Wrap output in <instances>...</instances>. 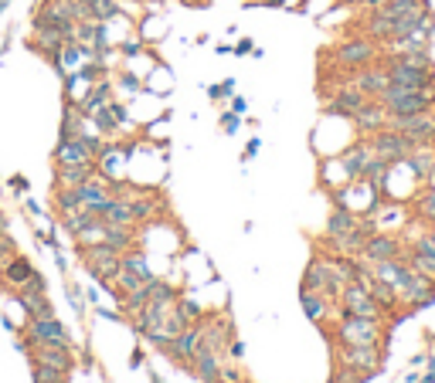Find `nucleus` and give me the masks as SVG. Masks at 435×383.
<instances>
[{"label":"nucleus","mask_w":435,"mask_h":383,"mask_svg":"<svg viewBox=\"0 0 435 383\" xmlns=\"http://www.w3.org/2000/svg\"><path fill=\"white\" fill-rule=\"evenodd\" d=\"M377 102L388 109V116H415V112H429L435 109V85L432 89H402V85H388L377 95Z\"/></svg>","instance_id":"f257e3e1"},{"label":"nucleus","mask_w":435,"mask_h":383,"mask_svg":"<svg viewBox=\"0 0 435 383\" xmlns=\"http://www.w3.org/2000/svg\"><path fill=\"white\" fill-rule=\"evenodd\" d=\"M388 129L412 139V146H435V109L415 116H388Z\"/></svg>","instance_id":"f03ea898"},{"label":"nucleus","mask_w":435,"mask_h":383,"mask_svg":"<svg viewBox=\"0 0 435 383\" xmlns=\"http://www.w3.org/2000/svg\"><path fill=\"white\" fill-rule=\"evenodd\" d=\"M78 251H82V261L89 265V272H92L99 282L112 285V278L119 275V268H123V251L109 248L106 241H99V245H82Z\"/></svg>","instance_id":"7ed1b4c3"},{"label":"nucleus","mask_w":435,"mask_h":383,"mask_svg":"<svg viewBox=\"0 0 435 383\" xmlns=\"http://www.w3.org/2000/svg\"><path fill=\"white\" fill-rule=\"evenodd\" d=\"M340 309H343V316H360V319H374V322H381V312H385V309L374 302V295L367 292L364 282H347L343 285Z\"/></svg>","instance_id":"20e7f679"},{"label":"nucleus","mask_w":435,"mask_h":383,"mask_svg":"<svg viewBox=\"0 0 435 383\" xmlns=\"http://www.w3.org/2000/svg\"><path fill=\"white\" fill-rule=\"evenodd\" d=\"M367 146H371V153L377 156V160H385V163H402L404 156L412 153L415 146H412V139H404L402 133H394V129H377V133H371V139H367Z\"/></svg>","instance_id":"39448f33"},{"label":"nucleus","mask_w":435,"mask_h":383,"mask_svg":"<svg viewBox=\"0 0 435 383\" xmlns=\"http://www.w3.org/2000/svg\"><path fill=\"white\" fill-rule=\"evenodd\" d=\"M337 336L347 346H381V326L374 319H360V316H343L337 326Z\"/></svg>","instance_id":"423d86ee"},{"label":"nucleus","mask_w":435,"mask_h":383,"mask_svg":"<svg viewBox=\"0 0 435 383\" xmlns=\"http://www.w3.org/2000/svg\"><path fill=\"white\" fill-rule=\"evenodd\" d=\"M102 150V143L95 136H85V133H78L72 139H62L58 143V150H55V167H68V163H89L95 160Z\"/></svg>","instance_id":"0eeeda50"},{"label":"nucleus","mask_w":435,"mask_h":383,"mask_svg":"<svg viewBox=\"0 0 435 383\" xmlns=\"http://www.w3.org/2000/svg\"><path fill=\"white\" fill-rule=\"evenodd\" d=\"M333 62L340 65V68H350V72L367 68V65L377 62V45H374L371 38H354V41H343V45L333 51Z\"/></svg>","instance_id":"6e6552de"},{"label":"nucleus","mask_w":435,"mask_h":383,"mask_svg":"<svg viewBox=\"0 0 435 383\" xmlns=\"http://www.w3.org/2000/svg\"><path fill=\"white\" fill-rule=\"evenodd\" d=\"M160 350L167 353V356H173L177 363L190 367V360H194V356H198V350H201V322L184 326V329H181V333H177L167 346H160Z\"/></svg>","instance_id":"1a4fd4ad"},{"label":"nucleus","mask_w":435,"mask_h":383,"mask_svg":"<svg viewBox=\"0 0 435 383\" xmlns=\"http://www.w3.org/2000/svg\"><path fill=\"white\" fill-rule=\"evenodd\" d=\"M385 68H388L391 85H402V89H432V72L429 68H412L404 62H394V58H385Z\"/></svg>","instance_id":"9d476101"},{"label":"nucleus","mask_w":435,"mask_h":383,"mask_svg":"<svg viewBox=\"0 0 435 383\" xmlns=\"http://www.w3.org/2000/svg\"><path fill=\"white\" fill-rule=\"evenodd\" d=\"M340 363L347 370H360L371 377L374 370L381 367V346H347V343H340Z\"/></svg>","instance_id":"9b49d317"},{"label":"nucleus","mask_w":435,"mask_h":383,"mask_svg":"<svg viewBox=\"0 0 435 383\" xmlns=\"http://www.w3.org/2000/svg\"><path fill=\"white\" fill-rule=\"evenodd\" d=\"M350 85H354L358 92H364L367 99H377V95L391 85L388 68H385V65H377V62L367 65V68H358V72H354V78H350Z\"/></svg>","instance_id":"f8f14e48"},{"label":"nucleus","mask_w":435,"mask_h":383,"mask_svg":"<svg viewBox=\"0 0 435 383\" xmlns=\"http://www.w3.org/2000/svg\"><path fill=\"white\" fill-rule=\"evenodd\" d=\"M31 356H34V363H48V367L62 370V373L72 370L68 343H31Z\"/></svg>","instance_id":"ddd939ff"},{"label":"nucleus","mask_w":435,"mask_h":383,"mask_svg":"<svg viewBox=\"0 0 435 383\" xmlns=\"http://www.w3.org/2000/svg\"><path fill=\"white\" fill-rule=\"evenodd\" d=\"M350 119H354V126H358L364 136H371V133H377V129H385V126H388V109L381 106L377 99H367V102L350 116Z\"/></svg>","instance_id":"4468645a"},{"label":"nucleus","mask_w":435,"mask_h":383,"mask_svg":"<svg viewBox=\"0 0 435 383\" xmlns=\"http://www.w3.org/2000/svg\"><path fill=\"white\" fill-rule=\"evenodd\" d=\"M364 258L371 261H388V258H402V241L398 238H391V234H367V241H364V251H360Z\"/></svg>","instance_id":"2eb2a0df"},{"label":"nucleus","mask_w":435,"mask_h":383,"mask_svg":"<svg viewBox=\"0 0 435 383\" xmlns=\"http://www.w3.org/2000/svg\"><path fill=\"white\" fill-rule=\"evenodd\" d=\"M374 278H381L385 285H391L394 292L404 289V282H408V275H412V265L402 258H388V261H374Z\"/></svg>","instance_id":"dca6fc26"},{"label":"nucleus","mask_w":435,"mask_h":383,"mask_svg":"<svg viewBox=\"0 0 435 383\" xmlns=\"http://www.w3.org/2000/svg\"><path fill=\"white\" fill-rule=\"evenodd\" d=\"M435 295V278L421 275V272H415L412 268V275H408V282H404V289L398 292V299H404L408 306H421V302H429Z\"/></svg>","instance_id":"f3484780"},{"label":"nucleus","mask_w":435,"mask_h":383,"mask_svg":"<svg viewBox=\"0 0 435 383\" xmlns=\"http://www.w3.org/2000/svg\"><path fill=\"white\" fill-rule=\"evenodd\" d=\"M28 343H68V336H65V326L55 316H45V319L28 322Z\"/></svg>","instance_id":"a211bd4d"},{"label":"nucleus","mask_w":435,"mask_h":383,"mask_svg":"<svg viewBox=\"0 0 435 383\" xmlns=\"http://www.w3.org/2000/svg\"><path fill=\"white\" fill-rule=\"evenodd\" d=\"M17 299H21V306L28 309V319H45V316H55V312H51V302H48V295H45V289L21 285V289H17Z\"/></svg>","instance_id":"6ab92c4d"},{"label":"nucleus","mask_w":435,"mask_h":383,"mask_svg":"<svg viewBox=\"0 0 435 383\" xmlns=\"http://www.w3.org/2000/svg\"><path fill=\"white\" fill-rule=\"evenodd\" d=\"M99 173V163L89 160V163H68V167H55V187H78L85 184L89 177Z\"/></svg>","instance_id":"aec40b11"},{"label":"nucleus","mask_w":435,"mask_h":383,"mask_svg":"<svg viewBox=\"0 0 435 383\" xmlns=\"http://www.w3.org/2000/svg\"><path fill=\"white\" fill-rule=\"evenodd\" d=\"M364 102H367V95L358 92L354 85H347V89H340V92L330 99V106H326V109H330V112H337V116H354Z\"/></svg>","instance_id":"412c9836"},{"label":"nucleus","mask_w":435,"mask_h":383,"mask_svg":"<svg viewBox=\"0 0 435 383\" xmlns=\"http://www.w3.org/2000/svg\"><path fill=\"white\" fill-rule=\"evenodd\" d=\"M360 221L354 211H347V207H337L333 214L326 217V238L333 241V238H343V234H350V231L358 228Z\"/></svg>","instance_id":"4be33fe9"},{"label":"nucleus","mask_w":435,"mask_h":383,"mask_svg":"<svg viewBox=\"0 0 435 383\" xmlns=\"http://www.w3.org/2000/svg\"><path fill=\"white\" fill-rule=\"evenodd\" d=\"M190 370L208 383H218V373H221V356L211 350H198V356L190 360Z\"/></svg>","instance_id":"5701e85b"},{"label":"nucleus","mask_w":435,"mask_h":383,"mask_svg":"<svg viewBox=\"0 0 435 383\" xmlns=\"http://www.w3.org/2000/svg\"><path fill=\"white\" fill-rule=\"evenodd\" d=\"M106 228V245L116 251H129L136 248V228L133 224H102Z\"/></svg>","instance_id":"b1692460"},{"label":"nucleus","mask_w":435,"mask_h":383,"mask_svg":"<svg viewBox=\"0 0 435 383\" xmlns=\"http://www.w3.org/2000/svg\"><path fill=\"white\" fill-rule=\"evenodd\" d=\"M31 275H34V265L28 258H21V255H14V258L4 265V278H7L11 285H17V289H21Z\"/></svg>","instance_id":"393cba45"},{"label":"nucleus","mask_w":435,"mask_h":383,"mask_svg":"<svg viewBox=\"0 0 435 383\" xmlns=\"http://www.w3.org/2000/svg\"><path fill=\"white\" fill-rule=\"evenodd\" d=\"M299 299H303V309H306V316L316 322H323L326 316V295H320V292H313V289H303L299 292Z\"/></svg>","instance_id":"a878e982"},{"label":"nucleus","mask_w":435,"mask_h":383,"mask_svg":"<svg viewBox=\"0 0 435 383\" xmlns=\"http://www.w3.org/2000/svg\"><path fill=\"white\" fill-rule=\"evenodd\" d=\"M55 207H58V214H72L82 207V200H78V187H55Z\"/></svg>","instance_id":"bb28decb"},{"label":"nucleus","mask_w":435,"mask_h":383,"mask_svg":"<svg viewBox=\"0 0 435 383\" xmlns=\"http://www.w3.org/2000/svg\"><path fill=\"white\" fill-rule=\"evenodd\" d=\"M112 285L119 289V295H133V292H140V289H146V278H140L136 272H126V268H119V275L112 278Z\"/></svg>","instance_id":"cd10ccee"},{"label":"nucleus","mask_w":435,"mask_h":383,"mask_svg":"<svg viewBox=\"0 0 435 383\" xmlns=\"http://www.w3.org/2000/svg\"><path fill=\"white\" fill-rule=\"evenodd\" d=\"M123 268L126 272H136L140 278H146L150 282V268H146V258H143V251H136V248H129V251H123Z\"/></svg>","instance_id":"c85d7f7f"},{"label":"nucleus","mask_w":435,"mask_h":383,"mask_svg":"<svg viewBox=\"0 0 435 383\" xmlns=\"http://www.w3.org/2000/svg\"><path fill=\"white\" fill-rule=\"evenodd\" d=\"M408 265H412L415 272H421V275L435 278V251H412V255H408Z\"/></svg>","instance_id":"c756f323"},{"label":"nucleus","mask_w":435,"mask_h":383,"mask_svg":"<svg viewBox=\"0 0 435 383\" xmlns=\"http://www.w3.org/2000/svg\"><path fill=\"white\" fill-rule=\"evenodd\" d=\"M89 11H92V21H109L119 14V0H92Z\"/></svg>","instance_id":"7c9ffc66"},{"label":"nucleus","mask_w":435,"mask_h":383,"mask_svg":"<svg viewBox=\"0 0 435 383\" xmlns=\"http://www.w3.org/2000/svg\"><path fill=\"white\" fill-rule=\"evenodd\" d=\"M65 377L68 373L48 367V363H34V383H65Z\"/></svg>","instance_id":"2f4dec72"},{"label":"nucleus","mask_w":435,"mask_h":383,"mask_svg":"<svg viewBox=\"0 0 435 383\" xmlns=\"http://www.w3.org/2000/svg\"><path fill=\"white\" fill-rule=\"evenodd\" d=\"M419 217L429 221V224H435V187H429L419 197Z\"/></svg>","instance_id":"473e14b6"},{"label":"nucleus","mask_w":435,"mask_h":383,"mask_svg":"<svg viewBox=\"0 0 435 383\" xmlns=\"http://www.w3.org/2000/svg\"><path fill=\"white\" fill-rule=\"evenodd\" d=\"M364 377H367V373H360V370H347V367H343L340 373L333 377V383H360Z\"/></svg>","instance_id":"72a5a7b5"},{"label":"nucleus","mask_w":435,"mask_h":383,"mask_svg":"<svg viewBox=\"0 0 435 383\" xmlns=\"http://www.w3.org/2000/svg\"><path fill=\"white\" fill-rule=\"evenodd\" d=\"M11 258H14V241L11 238H0V265H7Z\"/></svg>","instance_id":"f704fd0d"},{"label":"nucleus","mask_w":435,"mask_h":383,"mask_svg":"<svg viewBox=\"0 0 435 383\" xmlns=\"http://www.w3.org/2000/svg\"><path fill=\"white\" fill-rule=\"evenodd\" d=\"M425 187H435V163H432V170H429V177H425Z\"/></svg>","instance_id":"c9c22d12"},{"label":"nucleus","mask_w":435,"mask_h":383,"mask_svg":"<svg viewBox=\"0 0 435 383\" xmlns=\"http://www.w3.org/2000/svg\"><path fill=\"white\" fill-rule=\"evenodd\" d=\"M184 4H194V7H204L208 0H184Z\"/></svg>","instance_id":"e433bc0d"},{"label":"nucleus","mask_w":435,"mask_h":383,"mask_svg":"<svg viewBox=\"0 0 435 383\" xmlns=\"http://www.w3.org/2000/svg\"><path fill=\"white\" fill-rule=\"evenodd\" d=\"M340 4H360V0H340Z\"/></svg>","instance_id":"4c0bfd02"},{"label":"nucleus","mask_w":435,"mask_h":383,"mask_svg":"<svg viewBox=\"0 0 435 383\" xmlns=\"http://www.w3.org/2000/svg\"><path fill=\"white\" fill-rule=\"evenodd\" d=\"M78 4H92V0H78Z\"/></svg>","instance_id":"58836bf2"}]
</instances>
